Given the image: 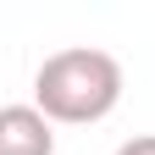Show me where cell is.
Wrapping results in <instances>:
<instances>
[{
    "label": "cell",
    "mask_w": 155,
    "mask_h": 155,
    "mask_svg": "<svg viewBox=\"0 0 155 155\" xmlns=\"http://www.w3.org/2000/svg\"><path fill=\"white\" fill-rule=\"evenodd\" d=\"M116 100H122V67L105 50L72 45L45 55V67L33 72V105L50 122H72V127L100 122L116 111Z\"/></svg>",
    "instance_id": "cell-1"
},
{
    "label": "cell",
    "mask_w": 155,
    "mask_h": 155,
    "mask_svg": "<svg viewBox=\"0 0 155 155\" xmlns=\"http://www.w3.org/2000/svg\"><path fill=\"white\" fill-rule=\"evenodd\" d=\"M0 155H55L50 116L39 105H6L0 111Z\"/></svg>",
    "instance_id": "cell-2"
},
{
    "label": "cell",
    "mask_w": 155,
    "mask_h": 155,
    "mask_svg": "<svg viewBox=\"0 0 155 155\" xmlns=\"http://www.w3.org/2000/svg\"><path fill=\"white\" fill-rule=\"evenodd\" d=\"M116 155H155V133H139V139L116 144Z\"/></svg>",
    "instance_id": "cell-3"
}]
</instances>
